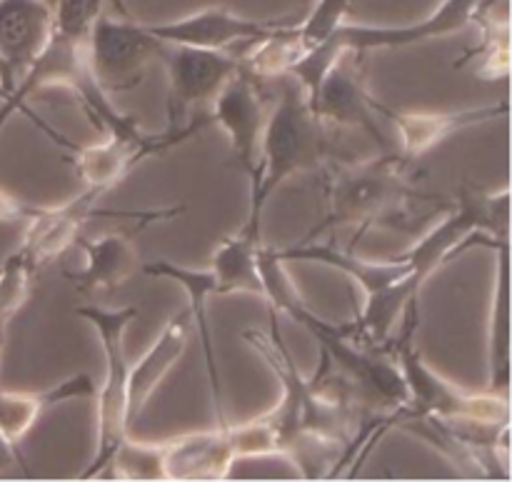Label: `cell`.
Returning a JSON list of instances; mask_svg holds the SVG:
<instances>
[{"label": "cell", "instance_id": "cell-1", "mask_svg": "<svg viewBox=\"0 0 512 482\" xmlns=\"http://www.w3.org/2000/svg\"><path fill=\"white\" fill-rule=\"evenodd\" d=\"M510 230V190L498 193L465 185L458 205L450 210L433 230L423 235L413 248L398 255L408 260L410 273L395 283L385 285L378 293L365 295V305L353 320L355 335L368 348H390L393 330L410 308L418 305V295L425 280L448 263L458 250L468 248L480 233H488L495 245L508 243Z\"/></svg>", "mask_w": 512, "mask_h": 482}, {"label": "cell", "instance_id": "cell-2", "mask_svg": "<svg viewBox=\"0 0 512 482\" xmlns=\"http://www.w3.org/2000/svg\"><path fill=\"white\" fill-rule=\"evenodd\" d=\"M333 128L318 118L293 75L278 78V100L265 120L250 175V210L240 228L263 238V213L275 190L298 173L323 170L333 158Z\"/></svg>", "mask_w": 512, "mask_h": 482}, {"label": "cell", "instance_id": "cell-3", "mask_svg": "<svg viewBox=\"0 0 512 482\" xmlns=\"http://www.w3.org/2000/svg\"><path fill=\"white\" fill-rule=\"evenodd\" d=\"M320 173L325 178V215L303 240H318L340 228H358L360 238L405 218L420 198L415 158L393 150L355 163L330 160Z\"/></svg>", "mask_w": 512, "mask_h": 482}, {"label": "cell", "instance_id": "cell-4", "mask_svg": "<svg viewBox=\"0 0 512 482\" xmlns=\"http://www.w3.org/2000/svg\"><path fill=\"white\" fill-rule=\"evenodd\" d=\"M403 318V330L398 338H393L390 350L403 375L405 403L383 420V433L418 418H468L493 425L510 423L508 395L495 390L470 393L425 363L420 350L413 345L418 305L410 308Z\"/></svg>", "mask_w": 512, "mask_h": 482}, {"label": "cell", "instance_id": "cell-5", "mask_svg": "<svg viewBox=\"0 0 512 482\" xmlns=\"http://www.w3.org/2000/svg\"><path fill=\"white\" fill-rule=\"evenodd\" d=\"M485 3L488 0H443L433 15L410 25H365L345 20L325 43L305 53L288 75H293L305 95L313 98L323 75L345 50L365 55L373 50H398L425 43V40L448 38L473 25L475 15Z\"/></svg>", "mask_w": 512, "mask_h": 482}, {"label": "cell", "instance_id": "cell-6", "mask_svg": "<svg viewBox=\"0 0 512 482\" xmlns=\"http://www.w3.org/2000/svg\"><path fill=\"white\" fill-rule=\"evenodd\" d=\"M78 318L93 325L103 348L105 370L103 383L95 393V413H98V450L88 468L80 473V480L98 478L108 470L110 458L128 435V373L130 363L125 355V330L138 318V308H100V305H78L73 310Z\"/></svg>", "mask_w": 512, "mask_h": 482}, {"label": "cell", "instance_id": "cell-7", "mask_svg": "<svg viewBox=\"0 0 512 482\" xmlns=\"http://www.w3.org/2000/svg\"><path fill=\"white\" fill-rule=\"evenodd\" d=\"M165 43L155 38L145 23L130 15L115 18L103 13L88 35V63L105 93H125L138 88L150 65L163 55Z\"/></svg>", "mask_w": 512, "mask_h": 482}, {"label": "cell", "instance_id": "cell-8", "mask_svg": "<svg viewBox=\"0 0 512 482\" xmlns=\"http://www.w3.org/2000/svg\"><path fill=\"white\" fill-rule=\"evenodd\" d=\"M208 120L210 118L193 120V123L183 125V128L165 125L155 135L143 133L140 128L133 130V133H108L103 143L73 145L68 150L70 165H73L75 175L85 183V188L98 190L100 195H105L115 185L123 183L145 158L163 155L170 148L183 145L185 140L195 138L205 128Z\"/></svg>", "mask_w": 512, "mask_h": 482}, {"label": "cell", "instance_id": "cell-9", "mask_svg": "<svg viewBox=\"0 0 512 482\" xmlns=\"http://www.w3.org/2000/svg\"><path fill=\"white\" fill-rule=\"evenodd\" d=\"M103 195L98 190L85 188L78 198L68 200L63 205H50V208H38L28 215V228H25L20 253L28 260L33 275L48 263L58 260L60 255L68 253L78 240L83 238V230L88 220L105 215V218H130L140 223H155V220H170L175 215L185 213L183 205L165 210H138V213H110V210H98V200Z\"/></svg>", "mask_w": 512, "mask_h": 482}, {"label": "cell", "instance_id": "cell-10", "mask_svg": "<svg viewBox=\"0 0 512 482\" xmlns=\"http://www.w3.org/2000/svg\"><path fill=\"white\" fill-rule=\"evenodd\" d=\"M160 63L168 75V125L183 128L193 120L210 118V103L240 68V55L165 43Z\"/></svg>", "mask_w": 512, "mask_h": 482}, {"label": "cell", "instance_id": "cell-11", "mask_svg": "<svg viewBox=\"0 0 512 482\" xmlns=\"http://www.w3.org/2000/svg\"><path fill=\"white\" fill-rule=\"evenodd\" d=\"M363 58L358 53H340L320 80L318 90L308 103L328 128L333 130H363L388 150V138L378 118V100L368 90L363 78Z\"/></svg>", "mask_w": 512, "mask_h": 482}, {"label": "cell", "instance_id": "cell-12", "mask_svg": "<svg viewBox=\"0 0 512 482\" xmlns=\"http://www.w3.org/2000/svg\"><path fill=\"white\" fill-rule=\"evenodd\" d=\"M263 85L265 80L255 78L240 65L210 103V118L225 130L230 140L233 165L248 178L255 173L260 138L270 113Z\"/></svg>", "mask_w": 512, "mask_h": 482}, {"label": "cell", "instance_id": "cell-13", "mask_svg": "<svg viewBox=\"0 0 512 482\" xmlns=\"http://www.w3.org/2000/svg\"><path fill=\"white\" fill-rule=\"evenodd\" d=\"M298 23L295 18L258 20L243 18L228 8H203L185 18L168 23H145V28L168 45H190V48L228 50L233 45H253L268 38L275 30Z\"/></svg>", "mask_w": 512, "mask_h": 482}, {"label": "cell", "instance_id": "cell-14", "mask_svg": "<svg viewBox=\"0 0 512 482\" xmlns=\"http://www.w3.org/2000/svg\"><path fill=\"white\" fill-rule=\"evenodd\" d=\"M160 450L165 480H225L238 463L230 420L218 423L213 430L165 440Z\"/></svg>", "mask_w": 512, "mask_h": 482}, {"label": "cell", "instance_id": "cell-15", "mask_svg": "<svg viewBox=\"0 0 512 482\" xmlns=\"http://www.w3.org/2000/svg\"><path fill=\"white\" fill-rule=\"evenodd\" d=\"M378 113L388 118L398 130L400 153L418 160L420 155H425L460 130L505 118L510 113V103L498 100V103L475 105V108H463L455 113H400L378 100Z\"/></svg>", "mask_w": 512, "mask_h": 482}, {"label": "cell", "instance_id": "cell-16", "mask_svg": "<svg viewBox=\"0 0 512 482\" xmlns=\"http://www.w3.org/2000/svg\"><path fill=\"white\" fill-rule=\"evenodd\" d=\"M143 273L150 275V278L173 280V283L180 285L183 293L188 295L190 323H193V330L198 333V340H200V348H203V363H205V373H208L210 395H213L215 420H218V423H228V415H225V403H223V383H220V370H218V363H215L213 333H210V320H208V298L218 295L213 273H210V268L193 270L165 258L153 260V263H145Z\"/></svg>", "mask_w": 512, "mask_h": 482}, {"label": "cell", "instance_id": "cell-17", "mask_svg": "<svg viewBox=\"0 0 512 482\" xmlns=\"http://www.w3.org/2000/svg\"><path fill=\"white\" fill-rule=\"evenodd\" d=\"M53 35V8L43 0H0V58L13 83L23 78Z\"/></svg>", "mask_w": 512, "mask_h": 482}, {"label": "cell", "instance_id": "cell-18", "mask_svg": "<svg viewBox=\"0 0 512 482\" xmlns=\"http://www.w3.org/2000/svg\"><path fill=\"white\" fill-rule=\"evenodd\" d=\"M98 393V385L93 383L88 373L70 375L60 380L58 385L35 393H23V390H0V438L20 453V440L30 433L40 415L55 405L70 403V400H90Z\"/></svg>", "mask_w": 512, "mask_h": 482}, {"label": "cell", "instance_id": "cell-19", "mask_svg": "<svg viewBox=\"0 0 512 482\" xmlns=\"http://www.w3.org/2000/svg\"><path fill=\"white\" fill-rule=\"evenodd\" d=\"M78 245L85 253V265L78 273H65V278L85 298L115 293L138 270V248L133 243V235L123 230L105 233L95 240L80 238Z\"/></svg>", "mask_w": 512, "mask_h": 482}, {"label": "cell", "instance_id": "cell-20", "mask_svg": "<svg viewBox=\"0 0 512 482\" xmlns=\"http://www.w3.org/2000/svg\"><path fill=\"white\" fill-rule=\"evenodd\" d=\"M190 310H180L178 315L168 320L155 338V343L145 350L143 358L130 365L128 373V425L135 423L143 408L148 405L150 395L158 390L165 375L175 368V363L183 355L190 338Z\"/></svg>", "mask_w": 512, "mask_h": 482}, {"label": "cell", "instance_id": "cell-21", "mask_svg": "<svg viewBox=\"0 0 512 482\" xmlns=\"http://www.w3.org/2000/svg\"><path fill=\"white\" fill-rule=\"evenodd\" d=\"M283 260H310V263L330 265V268L340 270L348 278L363 288L365 295L378 293L385 285L395 283L403 275L410 273L408 260L390 258V260H363L350 250H340L335 245H323L318 240H300L293 248L278 250Z\"/></svg>", "mask_w": 512, "mask_h": 482}, {"label": "cell", "instance_id": "cell-22", "mask_svg": "<svg viewBox=\"0 0 512 482\" xmlns=\"http://www.w3.org/2000/svg\"><path fill=\"white\" fill-rule=\"evenodd\" d=\"M260 243L263 238L245 233L243 228L220 240L210 263L218 295L248 293L263 300V280L258 273Z\"/></svg>", "mask_w": 512, "mask_h": 482}, {"label": "cell", "instance_id": "cell-23", "mask_svg": "<svg viewBox=\"0 0 512 482\" xmlns=\"http://www.w3.org/2000/svg\"><path fill=\"white\" fill-rule=\"evenodd\" d=\"M508 243L498 245V283L493 295V313H490V340L488 365L490 388L495 393L508 395L510 380V340H508Z\"/></svg>", "mask_w": 512, "mask_h": 482}, {"label": "cell", "instance_id": "cell-24", "mask_svg": "<svg viewBox=\"0 0 512 482\" xmlns=\"http://www.w3.org/2000/svg\"><path fill=\"white\" fill-rule=\"evenodd\" d=\"M105 473L118 480H165L160 443H140V440H130L125 435Z\"/></svg>", "mask_w": 512, "mask_h": 482}, {"label": "cell", "instance_id": "cell-25", "mask_svg": "<svg viewBox=\"0 0 512 482\" xmlns=\"http://www.w3.org/2000/svg\"><path fill=\"white\" fill-rule=\"evenodd\" d=\"M350 5H353V0H318L315 8L308 13V18L298 20L295 38H298L303 55L318 48L320 43H325L348 20Z\"/></svg>", "mask_w": 512, "mask_h": 482}, {"label": "cell", "instance_id": "cell-26", "mask_svg": "<svg viewBox=\"0 0 512 482\" xmlns=\"http://www.w3.org/2000/svg\"><path fill=\"white\" fill-rule=\"evenodd\" d=\"M33 283V270L20 250L10 253L0 265V320H10L25 305Z\"/></svg>", "mask_w": 512, "mask_h": 482}, {"label": "cell", "instance_id": "cell-27", "mask_svg": "<svg viewBox=\"0 0 512 482\" xmlns=\"http://www.w3.org/2000/svg\"><path fill=\"white\" fill-rule=\"evenodd\" d=\"M108 0H55L53 30L70 40H88L95 20L105 13Z\"/></svg>", "mask_w": 512, "mask_h": 482}, {"label": "cell", "instance_id": "cell-28", "mask_svg": "<svg viewBox=\"0 0 512 482\" xmlns=\"http://www.w3.org/2000/svg\"><path fill=\"white\" fill-rule=\"evenodd\" d=\"M8 323L10 320H0V365H3V348H5V335H8ZM13 463H18L20 470L30 478V470L28 465H25V458H20V455L15 453L3 438H0V470H8Z\"/></svg>", "mask_w": 512, "mask_h": 482}, {"label": "cell", "instance_id": "cell-29", "mask_svg": "<svg viewBox=\"0 0 512 482\" xmlns=\"http://www.w3.org/2000/svg\"><path fill=\"white\" fill-rule=\"evenodd\" d=\"M33 210H35V205L25 203V200L15 198V195H10L8 190L0 188V223H10V220L28 218Z\"/></svg>", "mask_w": 512, "mask_h": 482}, {"label": "cell", "instance_id": "cell-30", "mask_svg": "<svg viewBox=\"0 0 512 482\" xmlns=\"http://www.w3.org/2000/svg\"><path fill=\"white\" fill-rule=\"evenodd\" d=\"M110 3H113L115 8H118V13H120V15H128V10H125V3H123V0H110Z\"/></svg>", "mask_w": 512, "mask_h": 482}, {"label": "cell", "instance_id": "cell-31", "mask_svg": "<svg viewBox=\"0 0 512 482\" xmlns=\"http://www.w3.org/2000/svg\"><path fill=\"white\" fill-rule=\"evenodd\" d=\"M43 3H45V5H50V8H53V5H55V0H43Z\"/></svg>", "mask_w": 512, "mask_h": 482}]
</instances>
